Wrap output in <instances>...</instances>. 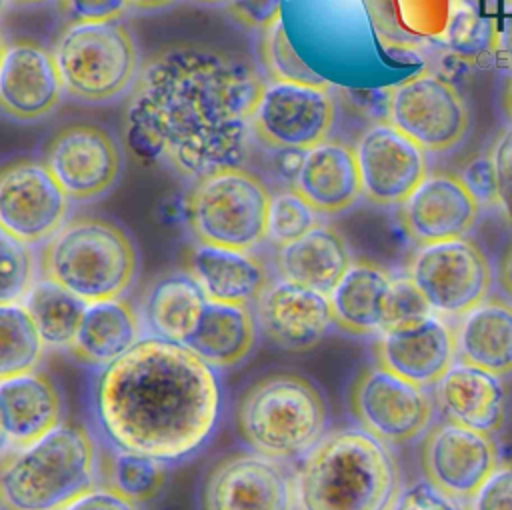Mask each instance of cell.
<instances>
[{
	"label": "cell",
	"mask_w": 512,
	"mask_h": 510,
	"mask_svg": "<svg viewBox=\"0 0 512 510\" xmlns=\"http://www.w3.org/2000/svg\"><path fill=\"white\" fill-rule=\"evenodd\" d=\"M228 8L232 16L244 26L266 30L280 18L284 0H232Z\"/></svg>",
	"instance_id": "obj_44"
},
{
	"label": "cell",
	"mask_w": 512,
	"mask_h": 510,
	"mask_svg": "<svg viewBox=\"0 0 512 510\" xmlns=\"http://www.w3.org/2000/svg\"><path fill=\"white\" fill-rule=\"evenodd\" d=\"M394 274L368 258H354L328 292L334 326L350 336H376L388 326Z\"/></svg>",
	"instance_id": "obj_25"
},
{
	"label": "cell",
	"mask_w": 512,
	"mask_h": 510,
	"mask_svg": "<svg viewBox=\"0 0 512 510\" xmlns=\"http://www.w3.org/2000/svg\"><path fill=\"white\" fill-rule=\"evenodd\" d=\"M496 52H500L502 60L512 72V16L506 18L504 26L498 30V40H496Z\"/></svg>",
	"instance_id": "obj_48"
},
{
	"label": "cell",
	"mask_w": 512,
	"mask_h": 510,
	"mask_svg": "<svg viewBox=\"0 0 512 510\" xmlns=\"http://www.w3.org/2000/svg\"><path fill=\"white\" fill-rule=\"evenodd\" d=\"M200 510H296L294 472L252 450L226 454L202 480Z\"/></svg>",
	"instance_id": "obj_15"
},
{
	"label": "cell",
	"mask_w": 512,
	"mask_h": 510,
	"mask_svg": "<svg viewBox=\"0 0 512 510\" xmlns=\"http://www.w3.org/2000/svg\"><path fill=\"white\" fill-rule=\"evenodd\" d=\"M400 490L392 448L362 428L326 432L294 470L296 510H390Z\"/></svg>",
	"instance_id": "obj_3"
},
{
	"label": "cell",
	"mask_w": 512,
	"mask_h": 510,
	"mask_svg": "<svg viewBox=\"0 0 512 510\" xmlns=\"http://www.w3.org/2000/svg\"><path fill=\"white\" fill-rule=\"evenodd\" d=\"M388 122L426 154L456 150L470 130V110L460 90L446 78L422 72L390 90Z\"/></svg>",
	"instance_id": "obj_11"
},
{
	"label": "cell",
	"mask_w": 512,
	"mask_h": 510,
	"mask_svg": "<svg viewBox=\"0 0 512 510\" xmlns=\"http://www.w3.org/2000/svg\"><path fill=\"white\" fill-rule=\"evenodd\" d=\"M320 222V214L294 190H280L270 196L266 242L280 246L296 240Z\"/></svg>",
	"instance_id": "obj_36"
},
{
	"label": "cell",
	"mask_w": 512,
	"mask_h": 510,
	"mask_svg": "<svg viewBox=\"0 0 512 510\" xmlns=\"http://www.w3.org/2000/svg\"><path fill=\"white\" fill-rule=\"evenodd\" d=\"M496 282H498L500 290L506 294V298L512 302V240L498 260Z\"/></svg>",
	"instance_id": "obj_47"
},
{
	"label": "cell",
	"mask_w": 512,
	"mask_h": 510,
	"mask_svg": "<svg viewBox=\"0 0 512 510\" xmlns=\"http://www.w3.org/2000/svg\"><path fill=\"white\" fill-rule=\"evenodd\" d=\"M178 0H128V6L138 12H156L174 6Z\"/></svg>",
	"instance_id": "obj_49"
},
{
	"label": "cell",
	"mask_w": 512,
	"mask_h": 510,
	"mask_svg": "<svg viewBox=\"0 0 512 510\" xmlns=\"http://www.w3.org/2000/svg\"><path fill=\"white\" fill-rule=\"evenodd\" d=\"M390 510H466V506L432 486L428 480H414L402 486Z\"/></svg>",
	"instance_id": "obj_42"
},
{
	"label": "cell",
	"mask_w": 512,
	"mask_h": 510,
	"mask_svg": "<svg viewBox=\"0 0 512 510\" xmlns=\"http://www.w3.org/2000/svg\"><path fill=\"white\" fill-rule=\"evenodd\" d=\"M460 180L476 200V204L488 210H504L508 212V204L504 200L494 162L490 154H478L470 158L464 168L460 170Z\"/></svg>",
	"instance_id": "obj_39"
},
{
	"label": "cell",
	"mask_w": 512,
	"mask_h": 510,
	"mask_svg": "<svg viewBox=\"0 0 512 510\" xmlns=\"http://www.w3.org/2000/svg\"><path fill=\"white\" fill-rule=\"evenodd\" d=\"M262 86L260 72L244 56L198 44L170 46L142 66L130 92V146L192 184L242 168Z\"/></svg>",
	"instance_id": "obj_1"
},
{
	"label": "cell",
	"mask_w": 512,
	"mask_h": 510,
	"mask_svg": "<svg viewBox=\"0 0 512 510\" xmlns=\"http://www.w3.org/2000/svg\"><path fill=\"white\" fill-rule=\"evenodd\" d=\"M334 120L328 84L268 80L252 110V136L274 152H306L330 138Z\"/></svg>",
	"instance_id": "obj_10"
},
{
	"label": "cell",
	"mask_w": 512,
	"mask_h": 510,
	"mask_svg": "<svg viewBox=\"0 0 512 510\" xmlns=\"http://www.w3.org/2000/svg\"><path fill=\"white\" fill-rule=\"evenodd\" d=\"M348 408L358 428L388 446H398L430 428L434 400L424 386L374 364L356 374L348 390Z\"/></svg>",
	"instance_id": "obj_12"
},
{
	"label": "cell",
	"mask_w": 512,
	"mask_h": 510,
	"mask_svg": "<svg viewBox=\"0 0 512 510\" xmlns=\"http://www.w3.org/2000/svg\"><path fill=\"white\" fill-rule=\"evenodd\" d=\"M426 314H430V308L422 298V294L416 290V286L410 282V278L406 274H400V276L394 274L386 328L414 322Z\"/></svg>",
	"instance_id": "obj_41"
},
{
	"label": "cell",
	"mask_w": 512,
	"mask_h": 510,
	"mask_svg": "<svg viewBox=\"0 0 512 510\" xmlns=\"http://www.w3.org/2000/svg\"><path fill=\"white\" fill-rule=\"evenodd\" d=\"M42 342L52 350H68L80 326L86 302L62 286L38 276L22 298Z\"/></svg>",
	"instance_id": "obj_32"
},
{
	"label": "cell",
	"mask_w": 512,
	"mask_h": 510,
	"mask_svg": "<svg viewBox=\"0 0 512 510\" xmlns=\"http://www.w3.org/2000/svg\"><path fill=\"white\" fill-rule=\"evenodd\" d=\"M252 312L262 338L286 352L312 350L334 326L328 294L280 276L264 286Z\"/></svg>",
	"instance_id": "obj_18"
},
{
	"label": "cell",
	"mask_w": 512,
	"mask_h": 510,
	"mask_svg": "<svg viewBox=\"0 0 512 510\" xmlns=\"http://www.w3.org/2000/svg\"><path fill=\"white\" fill-rule=\"evenodd\" d=\"M100 482V448L78 422H60L42 438L0 456L4 510H62Z\"/></svg>",
	"instance_id": "obj_4"
},
{
	"label": "cell",
	"mask_w": 512,
	"mask_h": 510,
	"mask_svg": "<svg viewBox=\"0 0 512 510\" xmlns=\"http://www.w3.org/2000/svg\"><path fill=\"white\" fill-rule=\"evenodd\" d=\"M490 158L496 168V176L506 204L512 200V122H508L494 140Z\"/></svg>",
	"instance_id": "obj_46"
},
{
	"label": "cell",
	"mask_w": 512,
	"mask_h": 510,
	"mask_svg": "<svg viewBox=\"0 0 512 510\" xmlns=\"http://www.w3.org/2000/svg\"><path fill=\"white\" fill-rule=\"evenodd\" d=\"M62 510H140V504L124 498L110 486L98 482Z\"/></svg>",
	"instance_id": "obj_45"
},
{
	"label": "cell",
	"mask_w": 512,
	"mask_h": 510,
	"mask_svg": "<svg viewBox=\"0 0 512 510\" xmlns=\"http://www.w3.org/2000/svg\"><path fill=\"white\" fill-rule=\"evenodd\" d=\"M264 32L262 38V52H264V66L268 68L272 80H292V82H308V84H326L292 48L282 20L278 18L272 22Z\"/></svg>",
	"instance_id": "obj_38"
},
{
	"label": "cell",
	"mask_w": 512,
	"mask_h": 510,
	"mask_svg": "<svg viewBox=\"0 0 512 510\" xmlns=\"http://www.w3.org/2000/svg\"><path fill=\"white\" fill-rule=\"evenodd\" d=\"M292 188L320 214L336 216L362 198L354 146L326 138L300 156Z\"/></svg>",
	"instance_id": "obj_23"
},
{
	"label": "cell",
	"mask_w": 512,
	"mask_h": 510,
	"mask_svg": "<svg viewBox=\"0 0 512 510\" xmlns=\"http://www.w3.org/2000/svg\"><path fill=\"white\" fill-rule=\"evenodd\" d=\"M434 406L444 420L494 434L506 422L508 390L492 372L466 362H454L434 384Z\"/></svg>",
	"instance_id": "obj_24"
},
{
	"label": "cell",
	"mask_w": 512,
	"mask_h": 510,
	"mask_svg": "<svg viewBox=\"0 0 512 510\" xmlns=\"http://www.w3.org/2000/svg\"><path fill=\"white\" fill-rule=\"evenodd\" d=\"M480 206L458 174L428 172L416 190L396 208L404 236L414 244H430L468 236Z\"/></svg>",
	"instance_id": "obj_21"
},
{
	"label": "cell",
	"mask_w": 512,
	"mask_h": 510,
	"mask_svg": "<svg viewBox=\"0 0 512 510\" xmlns=\"http://www.w3.org/2000/svg\"><path fill=\"white\" fill-rule=\"evenodd\" d=\"M6 38H4V34H2V30H0V60H2V56H4V50H6Z\"/></svg>",
	"instance_id": "obj_54"
},
{
	"label": "cell",
	"mask_w": 512,
	"mask_h": 510,
	"mask_svg": "<svg viewBox=\"0 0 512 510\" xmlns=\"http://www.w3.org/2000/svg\"><path fill=\"white\" fill-rule=\"evenodd\" d=\"M144 338L140 312L124 296L86 304L68 354L84 366L106 368Z\"/></svg>",
	"instance_id": "obj_28"
},
{
	"label": "cell",
	"mask_w": 512,
	"mask_h": 510,
	"mask_svg": "<svg viewBox=\"0 0 512 510\" xmlns=\"http://www.w3.org/2000/svg\"><path fill=\"white\" fill-rule=\"evenodd\" d=\"M10 6H20V8H32V6H44L52 0H8Z\"/></svg>",
	"instance_id": "obj_51"
},
{
	"label": "cell",
	"mask_w": 512,
	"mask_h": 510,
	"mask_svg": "<svg viewBox=\"0 0 512 510\" xmlns=\"http://www.w3.org/2000/svg\"><path fill=\"white\" fill-rule=\"evenodd\" d=\"M272 192L260 176L228 168L200 178L184 196V222L196 242L254 250L266 242Z\"/></svg>",
	"instance_id": "obj_8"
},
{
	"label": "cell",
	"mask_w": 512,
	"mask_h": 510,
	"mask_svg": "<svg viewBox=\"0 0 512 510\" xmlns=\"http://www.w3.org/2000/svg\"><path fill=\"white\" fill-rule=\"evenodd\" d=\"M8 448H10V442H8L6 432H4V428H2V424H0V456H2Z\"/></svg>",
	"instance_id": "obj_53"
},
{
	"label": "cell",
	"mask_w": 512,
	"mask_h": 510,
	"mask_svg": "<svg viewBox=\"0 0 512 510\" xmlns=\"http://www.w3.org/2000/svg\"><path fill=\"white\" fill-rule=\"evenodd\" d=\"M464 506L466 510H512V462L498 464Z\"/></svg>",
	"instance_id": "obj_40"
},
{
	"label": "cell",
	"mask_w": 512,
	"mask_h": 510,
	"mask_svg": "<svg viewBox=\"0 0 512 510\" xmlns=\"http://www.w3.org/2000/svg\"><path fill=\"white\" fill-rule=\"evenodd\" d=\"M72 200L44 160L18 158L0 166V228L26 246H42L68 220Z\"/></svg>",
	"instance_id": "obj_13"
},
{
	"label": "cell",
	"mask_w": 512,
	"mask_h": 510,
	"mask_svg": "<svg viewBox=\"0 0 512 510\" xmlns=\"http://www.w3.org/2000/svg\"><path fill=\"white\" fill-rule=\"evenodd\" d=\"M90 410L104 444L178 464L214 434L222 386L216 370L184 344L144 334L98 370Z\"/></svg>",
	"instance_id": "obj_2"
},
{
	"label": "cell",
	"mask_w": 512,
	"mask_h": 510,
	"mask_svg": "<svg viewBox=\"0 0 512 510\" xmlns=\"http://www.w3.org/2000/svg\"><path fill=\"white\" fill-rule=\"evenodd\" d=\"M138 270L132 236L104 216H74L40 246L38 276L86 304L124 296Z\"/></svg>",
	"instance_id": "obj_5"
},
{
	"label": "cell",
	"mask_w": 512,
	"mask_h": 510,
	"mask_svg": "<svg viewBox=\"0 0 512 510\" xmlns=\"http://www.w3.org/2000/svg\"><path fill=\"white\" fill-rule=\"evenodd\" d=\"M52 56L64 96L90 106L128 96L142 72L138 42L120 20L70 22L58 34Z\"/></svg>",
	"instance_id": "obj_7"
},
{
	"label": "cell",
	"mask_w": 512,
	"mask_h": 510,
	"mask_svg": "<svg viewBox=\"0 0 512 510\" xmlns=\"http://www.w3.org/2000/svg\"><path fill=\"white\" fill-rule=\"evenodd\" d=\"M44 164L72 202H92L116 186L122 148L108 128L74 122L50 138Z\"/></svg>",
	"instance_id": "obj_14"
},
{
	"label": "cell",
	"mask_w": 512,
	"mask_h": 510,
	"mask_svg": "<svg viewBox=\"0 0 512 510\" xmlns=\"http://www.w3.org/2000/svg\"><path fill=\"white\" fill-rule=\"evenodd\" d=\"M206 296L184 272H168L154 278L140 298V320L148 336L184 344L194 330Z\"/></svg>",
	"instance_id": "obj_31"
},
{
	"label": "cell",
	"mask_w": 512,
	"mask_h": 510,
	"mask_svg": "<svg viewBox=\"0 0 512 510\" xmlns=\"http://www.w3.org/2000/svg\"><path fill=\"white\" fill-rule=\"evenodd\" d=\"M372 354L378 366L418 386H434L456 362L454 322L430 312L386 328L376 334Z\"/></svg>",
	"instance_id": "obj_19"
},
{
	"label": "cell",
	"mask_w": 512,
	"mask_h": 510,
	"mask_svg": "<svg viewBox=\"0 0 512 510\" xmlns=\"http://www.w3.org/2000/svg\"><path fill=\"white\" fill-rule=\"evenodd\" d=\"M498 28L492 18L478 14L468 2L452 0L448 24H446V42L448 46L468 58L484 56L486 52L496 50Z\"/></svg>",
	"instance_id": "obj_35"
},
{
	"label": "cell",
	"mask_w": 512,
	"mask_h": 510,
	"mask_svg": "<svg viewBox=\"0 0 512 510\" xmlns=\"http://www.w3.org/2000/svg\"><path fill=\"white\" fill-rule=\"evenodd\" d=\"M44 348L22 300L0 304V382L36 370Z\"/></svg>",
	"instance_id": "obj_34"
},
{
	"label": "cell",
	"mask_w": 512,
	"mask_h": 510,
	"mask_svg": "<svg viewBox=\"0 0 512 510\" xmlns=\"http://www.w3.org/2000/svg\"><path fill=\"white\" fill-rule=\"evenodd\" d=\"M192 2L202 6H228L232 0H192Z\"/></svg>",
	"instance_id": "obj_52"
},
{
	"label": "cell",
	"mask_w": 512,
	"mask_h": 510,
	"mask_svg": "<svg viewBox=\"0 0 512 510\" xmlns=\"http://www.w3.org/2000/svg\"><path fill=\"white\" fill-rule=\"evenodd\" d=\"M498 464L492 434L450 420L428 428L420 446L424 480L460 502H466Z\"/></svg>",
	"instance_id": "obj_17"
},
{
	"label": "cell",
	"mask_w": 512,
	"mask_h": 510,
	"mask_svg": "<svg viewBox=\"0 0 512 510\" xmlns=\"http://www.w3.org/2000/svg\"><path fill=\"white\" fill-rule=\"evenodd\" d=\"M354 154L362 198L378 208H398L428 174L426 152L390 122L364 128Z\"/></svg>",
	"instance_id": "obj_16"
},
{
	"label": "cell",
	"mask_w": 512,
	"mask_h": 510,
	"mask_svg": "<svg viewBox=\"0 0 512 510\" xmlns=\"http://www.w3.org/2000/svg\"><path fill=\"white\" fill-rule=\"evenodd\" d=\"M500 106L508 122H512V72H508V76L504 78V84L500 90Z\"/></svg>",
	"instance_id": "obj_50"
},
{
	"label": "cell",
	"mask_w": 512,
	"mask_h": 510,
	"mask_svg": "<svg viewBox=\"0 0 512 510\" xmlns=\"http://www.w3.org/2000/svg\"><path fill=\"white\" fill-rule=\"evenodd\" d=\"M166 466L152 456L106 444V450L100 452V482L136 504H146L164 488Z\"/></svg>",
	"instance_id": "obj_33"
},
{
	"label": "cell",
	"mask_w": 512,
	"mask_h": 510,
	"mask_svg": "<svg viewBox=\"0 0 512 510\" xmlns=\"http://www.w3.org/2000/svg\"><path fill=\"white\" fill-rule=\"evenodd\" d=\"M344 234L318 222L292 242L274 246L272 268L276 276L328 294L352 264Z\"/></svg>",
	"instance_id": "obj_26"
},
{
	"label": "cell",
	"mask_w": 512,
	"mask_h": 510,
	"mask_svg": "<svg viewBox=\"0 0 512 510\" xmlns=\"http://www.w3.org/2000/svg\"><path fill=\"white\" fill-rule=\"evenodd\" d=\"M456 360L512 376V302L488 296L454 320Z\"/></svg>",
	"instance_id": "obj_29"
},
{
	"label": "cell",
	"mask_w": 512,
	"mask_h": 510,
	"mask_svg": "<svg viewBox=\"0 0 512 510\" xmlns=\"http://www.w3.org/2000/svg\"><path fill=\"white\" fill-rule=\"evenodd\" d=\"M72 22H110L128 12V0H60Z\"/></svg>",
	"instance_id": "obj_43"
},
{
	"label": "cell",
	"mask_w": 512,
	"mask_h": 510,
	"mask_svg": "<svg viewBox=\"0 0 512 510\" xmlns=\"http://www.w3.org/2000/svg\"><path fill=\"white\" fill-rule=\"evenodd\" d=\"M404 274L432 314L456 320L490 296L494 270L472 238L416 244L404 260Z\"/></svg>",
	"instance_id": "obj_9"
},
{
	"label": "cell",
	"mask_w": 512,
	"mask_h": 510,
	"mask_svg": "<svg viewBox=\"0 0 512 510\" xmlns=\"http://www.w3.org/2000/svg\"><path fill=\"white\" fill-rule=\"evenodd\" d=\"M256 334L250 306L208 300L184 346L208 366L220 370L244 362L256 344Z\"/></svg>",
	"instance_id": "obj_30"
},
{
	"label": "cell",
	"mask_w": 512,
	"mask_h": 510,
	"mask_svg": "<svg viewBox=\"0 0 512 510\" xmlns=\"http://www.w3.org/2000/svg\"><path fill=\"white\" fill-rule=\"evenodd\" d=\"M10 6V2L8 0H0V16L6 12V8Z\"/></svg>",
	"instance_id": "obj_55"
},
{
	"label": "cell",
	"mask_w": 512,
	"mask_h": 510,
	"mask_svg": "<svg viewBox=\"0 0 512 510\" xmlns=\"http://www.w3.org/2000/svg\"><path fill=\"white\" fill-rule=\"evenodd\" d=\"M62 396L44 370L0 382V424L12 446L30 444L62 422Z\"/></svg>",
	"instance_id": "obj_27"
},
{
	"label": "cell",
	"mask_w": 512,
	"mask_h": 510,
	"mask_svg": "<svg viewBox=\"0 0 512 510\" xmlns=\"http://www.w3.org/2000/svg\"><path fill=\"white\" fill-rule=\"evenodd\" d=\"M38 262L30 246L14 240L0 228V304L20 302L34 284Z\"/></svg>",
	"instance_id": "obj_37"
},
{
	"label": "cell",
	"mask_w": 512,
	"mask_h": 510,
	"mask_svg": "<svg viewBox=\"0 0 512 510\" xmlns=\"http://www.w3.org/2000/svg\"><path fill=\"white\" fill-rule=\"evenodd\" d=\"M182 270L200 286L206 300L220 304L252 306L272 280L264 258L254 250L196 240L182 254Z\"/></svg>",
	"instance_id": "obj_22"
},
{
	"label": "cell",
	"mask_w": 512,
	"mask_h": 510,
	"mask_svg": "<svg viewBox=\"0 0 512 510\" xmlns=\"http://www.w3.org/2000/svg\"><path fill=\"white\" fill-rule=\"evenodd\" d=\"M0 510H4V508H2V504H0Z\"/></svg>",
	"instance_id": "obj_56"
},
{
	"label": "cell",
	"mask_w": 512,
	"mask_h": 510,
	"mask_svg": "<svg viewBox=\"0 0 512 510\" xmlns=\"http://www.w3.org/2000/svg\"><path fill=\"white\" fill-rule=\"evenodd\" d=\"M234 424L248 450L278 462L300 460L328 428L322 392L296 372H274L238 398Z\"/></svg>",
	"instance_id": "obj_6"
},
{
	"label": "cell",
	"mask_w": 512,
	"mask_h": 510,
	"mask_svg": "<svg viewBox=\"0 0 512 510\" xmlns=\"http://www.w3.org/2000/svg\"><path fill=\"white\" fill-rule=\"evenodd\" d=\"M62 98L52 50L32 40L10 42L0 60V114L18 124L42 122Z\"/></svg>",
	"instance_id": "obj_20"
}]
</instances>
